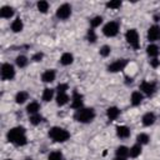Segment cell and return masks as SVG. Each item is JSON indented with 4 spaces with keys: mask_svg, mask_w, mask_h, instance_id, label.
I'll return each instance as SVG.
<instances>
[{
    "mask_svg": "<svg viewBox=\"0 0 160 160\" xmlns=\"http://www.w3.org/2000/svg\"><path fill=\"white\" fill-rule=\"evenodd\" d=\"M71 108L72 109H81L82 108V95L79 94L78 91H74L72 98H71Z\"/></svg>",
    "mask_w": 160,
    "mask_h": 160,
    "instance_id": "obj_11",
    "label": "cell"
},
{
    "mask_svg": "<svg viewBox=\"0 0 160 160\" xmlns=\"http://www.w3.org/2000/svg\"><path fill=\"white\" fill-rule=\"evenodd\" d=\"M36 6H38V10H39L40 12H42V14L48 12V10H49V2H48V1H44V0L39 1V2L36 4Z\"/></svg>",
    "mask_w": 160,
    "mask_h": 160,
    "instance_id": "obj_29",
    "label": "cell"
},
{
    "mask_svg": "<svg viewBox=\"0 0 160 160\" xmlns=\"http://www.w3.org/2000/svg\"><path fill=\"white\" fill-rule=\"evenodd\" d=\"M12 15H14V9H12L11 6L5 5V6L1 8V10H0V16H1V18H4V19H10Z\"/></svg>",
    "mask_w": 160,
    "mask_h": 160,
    "instance_id": "obj_19",
    "label": "cell"
},
{
    "mask_svg": "<svg viewBox=\"0 0 160 160\" xmlns=\"http://www.w3.org/2000/svg\"><path fill=\"white\" fill-rule=\"evenodd\" d=\"M125 39L135 50L139 49V34L135 29H129L125 34Z\"/></svg>",
    "mask_w": 160,
    "mask_h": 160,
    "instance_id": "obj_5",
    "label": "cell"
},
{
    "mask_svg": "<svg viewBox=\"0 0 160 160\" xmlns=\"http://www.w3.org/2000/svg\"><path fill=\"white\" fill-rule=\"evenodd\" d=\"M119 32V24L116 21H109L102 28V34L108 38H112Z\"/></svg>",
    "mask_w": 160,
    "mask_h": 160,
    "instance_id": "obj_4",
    "label": "cell"
},
{
    "mask_svg": "<svg viewBox=\"0 0 160 160\" xmlns=\"http://www.w3.org/2000/svg\"><path fill=\"white\" fill-rule=\"evenodd\" d=\"M120 115V109L116 106H110L106 109V116L109 120H116L118 116Z\"/></svg>",
    "mask_w": 160,
    "mask_h": 160,
    "instance_id": "obj_14",
    "label": "cell"
},
{
    "mask_svg": "<svg viewBox=\"0 0 160 160\" xmlns=\"http://www.w3.org/2000/svg\"><path fill=\"white\" fill-rule=\"evenodd\" d=\"M75 120L79 121V122H82V124H88V122H91L95 118V111L94 109L91 108H81L79 110H76L75 115H74Z\"/></svg>",
    "mask_w": 160,
    "mask_h": 160,
    "instance_id": "obj_2",
    "label": "cell"
},
{
    "mask_svg": "<svg viewBox=\"0 0 160 160\" xmlns=\"http://www.w3.org/2000/svg\"><path fill=\"white\" fill-rule=\"evenodd\" d=\"M1 79L2 80H12L15 76V69L11 64L5 62L1 65Z\"/></svg>",
    "mask_w": 160,
    "mask_h": 160,
    "instance_id": "obj_6",
    "label": "cell"
},
{
    "mask_svg": "<svg viewBox=\"0 0 160 160\" xmlns=\"http://www.w3.org/2000/svg\"><path fill=\"white\" fill-rule=\"evenodd\" d=\"M140 154H141V145H140V144H135V145L131 146L130 150H129V155H130L131 158H138Z\"/></svg>",
    "mask_w": 160,
    "mask_h": 160,
    "instance_id": "obj_26",
    "label": "cell"
},
{
    "mask_svg": "<svg viewBox=\"0 0 160 160\" xmlns=\"http://www.w3.org/2000/svg\"><path fill=\"white\" fill-rule=\"evenodd\" d=\"M155 120H156V116H155L154 112H146V114H144L142 118H141V122H142L144 126H150V125H152V124L155 122Z\"/></svg>",
    "mask_w": 160,
    "mask_h": 160,
    "instance_id": "obj_12",
    "label": "cell"
},
{
    "mask_svg": "<svg viewBox=\"0 0 160 160\" xmlns=\"http://www.w3.org/2000/svg\"><path fill=\"white\" fill-rule=\"evenodd\" d=\"M24 28V24H22V20L20 18H16L12 22H11V30L14 32H20Z\"/></svg>",
    "mask_w": 160,
    "mask_h": 160,
    "instance_id": "obj_21",
    "label": "cell"
},
{
    "mask_svg": "<svg viewBox=\"0 0 160 160\" xmlns=\"http://www.w3.org/2000/svg\"><path fill=\"white\" fill-rule=\"evenodd\" d=\"M29 120H30V122H31L32 125H39V124L42 121V116L39 115V114H34V115H30Z\"/></svg>",
    "mask_w": 160,
    "mask_h": 160,
    "instance_id": "obj_31",
    "label": "cell"
},
{
    "mask_svg": "<svg viewBox=\"0 0 160 160\" xmlns=\"http://www.w3.org/2000/svg\"><path fill=\"white\" fill-rule=\"evenodd\" d=\"M142 99H144V96H142V92H141V91H134V92L131 94V96H130L131 105H134V106L140 105L141 101H142Z\"/></svg>",
    "mask_w": 160,
    "mask_h": 160,
    "instance_id": "obj_15",
    "label": "cell"
},
{
    "mask_svg": "<svg viewBox=\"0 0 160 160\" xmlns=\"http://www.w3.org/2000/svg\"><path fill=\"white\" fill-rule=\"evenodd\" d=\"M68 84H59L58 86H56V90H58V94H62V92H65L66 90H68Z\"/></svg>",
    "mask_w": 160,
    "mask_h": 160,
    "instance_id": "obj_36",
    "label": "cell"
},
{
    "mask_svg": "<svg viewBox=\"0 0 160 160\" xmlns=\"http://www.w3.org/2000/svg\"><path fill=\"white\" fill-rule=\"evenodd\" d=\"M159 52H160V49H159V46L158 45H155V44H150V45H148V48H146V54L150 56V58H156L158 55H159Z\"/></svg>",
    "mask_w": 160,
    "mask_h": 160,
    "instance_id": "obj_18",
    "label": "cell"
},
{
    "mask_svg": "<svg viewBox=\"0 0 160 160\" xmlns=\"http://www.w3.org/2000/svg\"><path fill=\"white\" fill-rule=\"evenodd\" d=\"M159 65H160V60H159V59L154 58V59L150 60V66H152V68H158Z\"/></svg>",
    "mask_w": 160,
    "mask_h": 160,
    "instance_id": "obj_38",
    "label": "cell"
},
{
    "mask_svg": "<svg viewBox=\"0 0 160 160\" xmlns=\"http://www.w3.org/2000/svg\"><path fill=\"white\" fill-rule=\"evenodd\" d=\"M129 148L128 146H125V145H120V146H118L116 148V150H115V154H116V156H119V158H126L128 155H129Z\"/></svg>",
    "mask_w": 160,
    "mask_h": 160,
    "instance_id": "obj_22",
    "label": "cell"
},
{
    "mask_svg": "<svg viewBox=\"0 0 160 160\" xmlns=\"http://www.w3.org/2000/svg\"><path fill=\"white\" fill-rule=\"evenodd\" d=\"M149 140H150V138H149V135L145 134V132H141V134H139V135L136 136V141H138V144H140V145H146V144L149 142Z\"/></svg>",
    "mask_w": 160,
    "mask_h": 160,
    "instance_id": "obj_27",
    "label": "cell"
},
{
    "mask_svg": "<svg viewBox=\"0 0 160 160\" xmlns=\"http://www.w3.org/2000/svg\"><path fill=\"white\" fill-rule=\"evenodd\" d=\"M139 89L141 92H144L145 95H152L156 90V86L154 82H150V81H142L140 85H139Z\"/></svg>",
    "mask_w": 160,
    "mask_h": 160,
    "instance_id": "obj_9",
    "label": "cell"
},
{
    "mask_svg": "<svg viewBox=\"0 0 160 160\" xmlns=\"http://www.w3.org/2000/svg\"><path fill=\"white\" fill-rule=\"evenodd\" d=\"M15 62H16V65H18L19 68H25V66L28 65L29 60H28V58H26V56H24V55H19V56L16 58Z\"/></svg>",
    "mask_w": 160,
    "mask_h": 160,
    "instance_id": "obj_28",
    "label": "cell"
},
{
    "mask_svg": "<svg viewBox=\"0 0 160 160\" xmlns=\"http://www.w3.org/2000/svg\"><path fill=\"white\" fill-rule=\"evenodd\" d=\"M52 98H54V89H50V88L44 89V91H42V100L45 102H49L50 100H52Z\"/></svg>",
    "mask_w": 160,
    "mask_h": 160,
    "instance_id": "obj_24",
    "label": "cell"
},
{
    "mask_svg": "<svg viewBox=\"0 0 160 160\" xmlns=\"http://www.w3.org/2000/svg\"><path fill=\"white\" fill-rule=\"evenodd\" d=\"M55 76H56L55 70L49 69V70H45V71L42 72V75H41V80H42L44 82H52V81L55 80Z\"/></svg>",
    "mask_w": 160,
    "mask_h": 160,
    "instance_id": "obj_13",
    "label": "cell"
},
{
    "mask_svg": "<svg viewBox=\"0 0 160 160\" xmlns=\"http://www.w3.org/2000/svg\"><path fill=\"white\" fill-rule=\"evenodd\" d=\"M110 52H111V48H110L109 45H102V46L100 48V55H101V56L106 58V56L110 55Z\"/></svg>",
    "mask_w": 160,
    "mask_h": 160,
    "instance_id": "obj_33",
    "label": "cell"
},
{
    "mask_svg": "<svg viewBox=\"0 0 160 160\" xmlns=\"http://www.w3.org/2000/svg\"><path fill=\"white\" fill-rule=\"evenodd\" d=\"M49 136L56 141V142H64L66 140H69L70 138V134L68 130L62 129V128H59V126H54L49 130Z\"/></svg>",
    "mask_w": 160,
    "mask_h": 160,
    "instance_id": "obj_3",
    "label": "cell"
},
{
    "mask_svg": "<svg viewBox=\"0 0 160 160\" xmlns=\"http://www.w3.org/2000/svg\"><path fill=\"white\" fill-rule=\"evenodd\" d=\"M88 40H89V42H95L96 41V34H95L94 29L88 30Z\"/></svg>",
    "mask_w": 160,
    "mask_h": 160,
    "instance_id": "obj_35",
    "label": "cell"
},
{
    "mask_svg": "<svg viewBox=\"0 0 160 160\" xmlns=\"http://www.w3.org/2000/svg\"><path fill=\"white\" fill-rule=\"evenodd\" d=\"M114 160H126V158H119V156H116Z\"/></svg>",
    "mask_w": 160,
    "mask_h": 160,
    "instance_id": "obj_39",
    "label": "cell"
},
{
    "mask_svg": "<svg viewBox=\"0 0 160 160\" xmlns=\"http://www.w3.org/2000/svg\"><path fill=\"white\" fill-rule=\"evenodd\" d=\"M101 22H102V18H101L100 15H98V16H94V18L90 20V25H91V29L100 26V24H101Z\"/></svg>",
    "mask_w": 160,
    "mask_h": 160,
    "instance_id": "obj_30",
    "label": "cell"
},
{
    "mask_svg": "<svg viewBox=\"0 0 160 160\" xmlns=\"http://www.w3.org/2000/svg\"><path fill=\"white\" fill-rule=\"evenodd\" d=\"M29 98V94L26 91H19L16 95H15V101L16 104H24Z\"/></svg>",
    "mask_w": 160,
    "mask_h": 160,
    "instance_id": "obj_25",
    "label": "cell"
},
{
    "mask_svg": "<svg viewBox=\"0 0 160 160\" xmlns=\"http://www.w3.org/2000/svg\"><path fill=\"white\" fill-rule=\"evenodd\" d=\"M42 58H44V54H42V52H36V54H34V55H32V58H31V59H32L34 61H41V59H42Z\"/></svg>",
    "mask_w": 160,
    "mask_h": 160,
    "instance_id": "obj_37",
    "label": "cell"
},
{
    "mask_svg": "<svg viewBox=\"0 0 160 160\" xmlns=\"http://www.w3.org/2000/svg\"><path fill=\"white\" fill-rule=\"evenodd\" d=\"M71 15V6L69 4H62L56 10V16L60 20H66Z\"/></svg>",
    "mask_w": 160,
    "mask_h": 160,
    "instance_id": "obj_7",
    "label": "cell"
},
{
    "mask_svg": "<svg viewBox=\"0 0 160 160\" xmlns=\"http://www.w3.org/2000/svg\"><path fill=\"white\" fill-rule=\"evenodd\" d=\"M25 160H32V159H31V158H26Z\"/></svg>",
    "mask_w": 160,
    "mask_h": 160,
    "instance_id": "obj_40",
    "label": "cell"
},
{
    "mask_svg": "<svg viewBox=\"0 0 160 160\" xmlns=\"http://www.w3.org/2000/svg\"><path fill=\"white\" fill-rule=\"evenodd\" d=\"M116 135L121 139H126V138L130 136V129L125 125H120V126L116 128Z\"/></svg>",
    "mask_w": 160,
    "mask_h": 160,
    "instance_id": "obj_16",
    "label": "cell"
},
{
    "mask_svg": "<svg viewBox=\"0 0 160 160\" xmlns=\"http://www.w3.org/2000/svg\"><path fill=\"white\" fill-rule=\"evenodd\" d=\"M120 6H121L120 0H112V1L106 2V8H109V9H119Z\"/></svg>",
    "mask_w": 160,
    "mask_h": 160,
    "instance_id": "obj_34",
    "label": "cell"
},
{
    "mask_svg": "<svg viewBox=\"0 0 160 160\" xmlns=\"http://www.w3.org/2000/svg\"><path fill=\"white\" fill-rule=\"evenodd\" d=\"M6 160H11V159H6Z\"/></svg>",
    "mask_w": 160,
    "mask_h": 160,
    "instance_id": "obj_41",
    "label": "cell"
},
{
    "mask_svg": "<svg viewBox=\"0 0 160 160\" xmlns=\"http://www.w3.org/2000/svg\"><path fill=\"white\" fill-rule=\"evenodd\" d=\"M39 110H40V104H39L38 101H31V102L26 106V111H28V114H30V115L38 114Z\"/></svg>",
    "mask_w": 160,
    "mask_h": 160,
    "instance_id": "obj_20",
    "label": "cell"
},
{
    "mask_svg": "<svg viewBox=\"0 0 160 160\" xmlns=\"http://www.w3.org/2000/svg\"><path fill=\"white\" fill-rule=\"evenodd\" d=\"M160 38V28L158 25H152L148 30V40L149 41H156Z\"/></svg>",
    "mask_w": 160,
    "mask_h": 160,
    "instance_id": "obj_10",
    "label": "cell"
},
{
    "mask_svg": "<svg viewBox=\"0 0 160 160\" xmlns=\"http://www.w3.org/2000/svg\"><path fill=\"white\" fill-rule=\"evenodd\" d=\"M74 61V55L71 52H64L60 58V64L64 65V66H68L70 64H72Z\"/></svg>",
    "mask_w": 160,
    "mask_h": 160,
    "instance_id": "obj_17",
    "label": "cell"
},
{
    "mask_svg": "<svg viewBox=\"0 0 160 160\" xmlns=\"http://www.w3.org/2000/svg\"><path fill=\"white\" fill-rule=\"evenodd\" d=\"M48 160H62V154H61V151H52V152H50L49 154V156H48Z\"/></svg>",
    "mask_w": 160,
    "mask_h": 160,
    "instance_id": "obj_32",
    "label": "cell"
},
{
    "mask_svg": "<svg viewBox=\"0 0 160 160\" xmlns=\"http://www.w3.org/2000/svg\"><path fill=\"white\" fill-rule=\"evenodd\" d=\"M126 64H128V60L126 59H118V60H115L114 62H111L108 66V71H110V72L121 71V70H124V68L126 66Z\"/></svg>",
    "mask_w": 160,
    "mask_h": 160,
    "instance_id": "obj_8",
    "label": "cell"
},
{
    "mask_svg": "<svg viewBox=\"0 0 160 160\" xmlns=\"http://www.w3.org/2000/svg\"><path fill=\"white\" fill-rule=\"evenodd\" d=\"M6 138L10 142L18 145V146H22L28 142L26 140V136H25V128L22 126H15V128H11L8 134H6Z\"/></svg>",
    "mask_w": 160,
    "mask_h": 160,
    "instance_id": "obj_1",
    "label": "cell"
},
{
    "mask_svg": "<svg viewBox=\"0 0 160 160\" xmlns=\"http://www.w3.org/2000/svg\"><path fill=\"white\" fill-rule=\"evenodd\" d=\"M69 102V96L66 92H62V94H58L56 95V104L59 106H62V105H66Z\"/></svg>",
    "mask_w": 160,
    "mask_h": 160,
    "instance_id": "obj_23",
    "label": "cell"
}]
</instances>
